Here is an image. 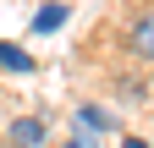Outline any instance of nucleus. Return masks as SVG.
Returning a JSON list of instances; mask_svg holds the SVG:
<instances>
[{"instance_id": "nucleus-1", "label": "nucleus", "mask_w": 154, "mask_h": 148, "mask_svg": "<svg viewBox=\"0 0 154 148\" xmlns=\"http://www.w3.org/2000/svg\"><path fill=\"white\" fill-rule=\"evenodd\" d=\"M127 55L132 61H154V6L127 22Z\"/></svg>"}, {"instance_id": "nucleus-2", "label": "nucleus", "mask_w": 154, "mask_h": 148, "mask_svg": "<svg viewBox=\"0 0 154 148\" xmlns=\"http://www.w3.org/2000/svg\"><path fill=\"white\" fill-rule=\"evenodd\" d=\"M50 143V121L44 115H17L11 121V148H44Z\"/></svg>"}, {"instance_id": "nucleus-3", "label": "nucleus", "mask_w": 154, "mask_h": 148, "mask_svg": "<svg viewBox=\"0 0 154 148\" xmlns=\"http://www.w3.org/2000/svg\"><path fill=\"white\" fill-rule=\"evenodd\" d=\"M72 22V0H44V6L33 11V22H28V33H61Z\"/></svg>"}, {"instance_id": "nucleus-4", "label": "nucleus", "mask_w": 154, "mask_h": 148, "mask_svg": "<svg viewBox=\"0 0 154 148\" xmlns=\"http://www.w3.org/2000/svg\"><path fill=\"white\" fill-rule=\"evenodd\" d=\"M0 71H11V77H33L38 61L22 49V44H11V39H0Z\"/></svg>"}, {"instance_id": "nucleus-5", "label": "nucleus", "mask_w": 154, "mask_h": 148, "mask_svg": "<svg viewBox=\"0 0 154 148\" xmlns=\"http://www.w3.org/2000/svg\"><path fill=\"white\" fill-rule=\"evenodd\" d=\"M77 126H88V132H116V126H121V121H116V110H105V104H77Z\"/></svg>"}, {"instance_id": "nucleus-6", "label": "nucleus", "mask_w": 154, "mask_h": 148, "mask_svg": "<svg viewBox=\"0 0 154 148\" xmlns=\"http://www.w3.org/2000/svg\"><path fill=\"white\" fill-rule=\"evenodd\" d=\"M66 148H99V132H88V126H77V132L66 137Z\"/></svg>"}, {"instance_id": "nucleus-7", "label": "nucleus", "mask_w": 154, "mask_h": 148, "mask_svg": "<svg viewBox=\"0 0 154 148\" xmlns=\"http://www.w3.org/2000/svg\"><path fill=\"white\" fill-rule=\"evenodd\" d=\"M116 148H154V143H149V137H132V132H127V137L116 143Z\"/></svg>"}, {"instance_id": "nucleus-8", "label": "nucleus", "mask_w": 154, "mask_h": 148, "mask_svg": "<svg viewBox=\"0 0 154 148\" xmlns=\"http://www.w3.org/2000/svg\"><path fill=\"white\" fill-rule=\"evenodd\" d=\"M149 82H154V77H149Z\"/></svg>"}]
</instances>
